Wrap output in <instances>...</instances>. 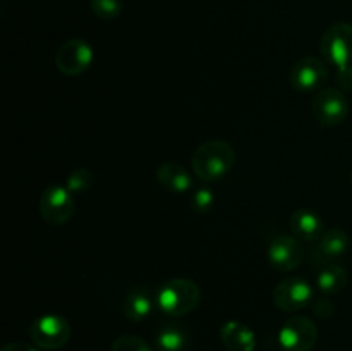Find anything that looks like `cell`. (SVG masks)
<instances>
[{
  "label": "cell",
  "instance_id": "44dd1931",
  "mask_svg": "<svg viewBox=\"0 0 352 351\" xmlns=\"http://www.w3.org/2000/svg\"><path fill=\"white\" fill-rule=\"evenodd\" d=\"M215 205V193L208 186H201L191 196V206L196 213H206Z\"/></svg>",
  "mask_w": 352,
  "mask_h": 351
},
{
  "label": "cell",
  "instance_id": "277c9868",
  "mask_svg": "<svg viewBox=\"0 0 352 351\" xmlns=\"http://www.w3.org/2000/svg\"><path fill=\"white\" fill-rule=\"evenodd\" d=\"M38 209H40L41 219L47 224L64 226L74 215V195L65 186H47L40 195Z\"/></svg>",
  "mask_w": 352,
  "mask_h": 351
},
{
  "label": "cell",
  "instance_id": "9a60e30c",
  "mask_svg": "<svg viewBox=\"0 0 352 351\" xmlns=\"http://www.w3.org/2000/svg\"><path fill=\"white\" fill-rule=\"evenodd\" d=\"M157 181L162 188L170 193H177V195L191 191L195 186L192 176L189 174L188 169L175 162H165L157 169Z\"/></svg>",
  "mask_w": 352,
  "mask_h": 351
},
{
  "label": "cell",
  "instance_id": "8fae6325",
  "mask_svg": "<svg viewBox=\"0 0 352 351\" xmlns=\"http://www.w3.org/2000/svg\"><path fill=\"white\" fill-rule=\"evenodd\" d=\"M305 258V248L301 240L289 234L277 236L268 246V262L278 272H291L301 265Z\"/></svg>",
  "mask_w": 352,
  "mask_h": 351
},
{
  "label": "cell",
  "instance_id": "2e32d148",
  "mask_svg": "<svg viewBox=\"0 0 352 351\" xmlns=\"http://www.w3.org/2000/svg\"><path fill=\"white\" fill-rule=\"evenodd\" d=\"M157 306V298L153 292L146 288H134L129 291V295L124 298L122 312L126 319L131 322H141V320L148 319Z\"/></svg>",
  "mask_w": 352,
  "mask_h": 351
},
{
  "label": "cell",
  "instance_id": "603a6c76",
  "mask_svg": "<svg viewBox=\"0 0 352 351\" xmlns=\"http://www.w3.org/2000/svg\"><path fill=\"white\" fill-rule=\"evenodd\" d=\"M313 312L316 313L318 317L322 319H327V317H332L333 315V305L329 301L327 298H318V299H313Z\"/></svg>",
  "mask_w": 352,
  "mask_h": 351
},
{
  "label": "cell",
  "instance_id": "7402d4cb",
  "mask_svg": "<svg viewBox=\"0 0 352 351\" xmlns=\"http://www.w3.org/2000/svg\"><path fill=\"white\" fill-rule=\"evenodd\" d=\"M112 351H153L150 344L140 336L134 334H124L119 336L112 344Z\"/></svg>",
  "mask_w": 352,
  "mask_h": 351
},
{
  "label": "cell",
  "instance_id": "7a4b0ae2",
  "mask_svg": "<svg viewBox=\"0 0 352 351\" xmlns=\"http://www.w3.org/2000/svg\"><path fill=\"white\" fill-rule=\"evenodd\" d=\"M157 306L168 317H184L191 313L201 301L198 284L189 279H170L158 288Z\"/></svg>",
  "mask_w": 352,
  "mask_h": 351
},
{
  "label": "cell",
  "instance_id": "d4e9b609",
  "mask_svg": "<svg viewBox=\"0 0 352 351\" xmlns=\"http://www.w3.org/2000/svg\"><path fill=\"white\" fill-rule=\"evenodd\" d=\"M2 351H40L38 348L30 346L26 343H9L2 348Z\"/></svg>",
  "mask_w": 352,
  "mask_h": 351
},
{
  "label": "cell",
  "instance_id": "52a82bcc",
  "mask_svg": "<svg viewBox=\"0 0 352 351\" xmlns=\"http://www.w3.org/2000/svg\"><path fill=\"white\" fill-rule=\"evenodd\" d=\"M349 100L340 88H323L313 98V116L322 126H339L347 119Z\"/></svg>",
  "mask_w": 352,
  "mask_h": 351
},
{
  "label": "cell",
  "instance_id": "8992f818",
  "mask_svg": "<svg viewBox=\"0 0 352 351\" xmlns=\"http://www.w3.org/2000/svg\"><path fill=\"white\" fill-rule=\"evenodd\" d=\"M316 343L318 329L308 317H291L278 330V344L284 351H311Z\"/></svg>",
  "mask_w": 352,
  "mask_h": 351
},
{
  "label": "cell",
  "instance_id": "ba28073f",
  "mask_svg": "<svg viewBox=\"0 0 352 351\" xmlns=\"http://www.w3.org/2000/svg\"><path fill=\"white\" fill-rule=\"evenodd\" d=\"M93 58L95 54L91 45L82 38H72L60 45L55 54V65L62 74L74 78L88 71L89 65L93 64Z\"/></svg>",
  "mask_w": 352,
  "mask_h": 351
},
{
  "label": "cell",
  "instance_id": "cb8c5ba5",
  "mask_svg": "<svg viewBox=\"0 0 352 351\" xmlns=\"http://www.w3.org/2000/svg\"><path fill=\"white\" fill-rule=\"evenodd\" d=\"M337 85L342 89H352V62L346 67L337 69Z\"/></svg>",
  "mask_w": 352,
  "mask_h": 351
},
{
  "label": "cell",
  "instance_id": "ffe728a7",
  "mask_svg": "<svg viewBox=\"0 0 352 351\" xmlns=\"http://www.w3.org/2000/svg\"><path fill=\"white\" fill-rule=\"evenodd\" d=\"M124 6L122 0H91V10L102 21H112L120 16Z\"/></svg>",
  "mask_w": 352,
  "mask_h": 351
},
{
  "label": "cell",
  "instance_id": "5b68a950",
  "mask_svg": "<svg viewBox=\"0 0 352 351\" xmlns=\"http://www.w3.org/2000/svg\"><path fill=\"white\" fill-rule=\"evenodd\" d=\"M320 50L329 64L337 69L346 67L352 62V24L336 23L323 33Z\"/></svg>",
  "mask_w": 352,
  "mask_h": 351
},
{
  "label": "cell",
  "instance_id": "6da1fadb",
  "mask_svg": "<svg viewBox=\"0 0 352 351\" xmlns=\"http://www.w3.org/2000/svg\"><path fill=\"white\" fill-rule=\"evenodd\" d=\"M191 164L192 171L201 181H219L232 171L236 164V151L227 141L210 140L196 148Z\"/></svg>",
  "mask_w": 352,
  "mask_h": 351
},
{
  "label": "cell",
  "instance_id": "ac0fdd59",
  "mask_svg": "<svg viewBox=\"0 0 352 351\" xmlns=\"http://www.w3.org/2000/svg\"><path fill=\"white\" fill-rule=\"evenodd\" d=\"M157 351H188L189 336L177 323L162 326L157 332Z\"/></svg>",
  "mask_w": 352,
  "mask_h": 351
},
{
  "label": "cell",
  "instance_id": "9c48e42d",
  "mask_svg": "<svg viewBox=\"0 0 352 351\" xmlns=\"http://www.w3.org/2000/svg\"><path fill=\"white\" fill-rule=\"evenodd\" d=\"M313 286L302 277H287L274 289V303L282 312H299L313 301Z\"/></svg>",
  "mask_w": 352,
  "mask_h": 351
},
{
  "label": "cell",
  "instance_id": "3957f363",
  "mask_svg": "<svg viewBox=\"0 0 352 351\" xmlns=\"http://www.w3.org/2000/svg\"><path fill=\"white\" fill-rule=\"evenodd\" d=\"M28 334L36 348L58 350L71 339V323L58 313H47L31 323Z\"/></svg>",
  "mask_w": 352,
  "mask_h": 351
},
{
  "label": "cell",
  "instance_id": "4fadbf2b",
  "mask_svg": "<svg viewBox=\"0 0 352 351\" xmlns=\"http://www.w3.org/2000/svg\"><path fill=\"white\" fill-rule=\"evenodd\" d=\"M292 231V236H296L301 241H308V243H315L325 233V224L320 213L309 209H298L291 215V222H289Z\"/></svg>",
  "mask_w": 352,
  "mask_h": 351
},
{
  "label": "cell",
  "instance_id": "7c38bea8",
  "mask_svg": "<svg viewBox=\"0 0 352 351\" xmlns=\"http://www.w3.org/2000/svg\"><path fill=\"white\" fill-rule=\"evenodd\" d=\"M349 236L346 231L342 229H329L323 233V236L316 241V246L313 248L311 260L316 265H332L337 264L346 257L347 250H349Z\"/></svg>",
  "mask_w": 352,
  "mask_h": 351
},
{
  "label": "cell",
  "instance_id": "484cf974",
  "mask_svg": "<svg viewBox=\"0 0 352 351\" xmlns=\"http://www.w3.org/2000/svg\"><path fill=\"white\" fill-rule=\"evenodd\" d=\"M351 181H352V174H351Z\"/></svg>",
  "mask_w": 352,
  "mask_h": 351
},
{
  "label": "cell",
  "instance_id": "d6986e66",
  "mask_svg": "<svg viewBox=\"0 0 352 351\" xmlns=\"http://www.w3.org/2000/svg\"><path fill=\"white\" fill-rule=\"evenodd\" d=\"M96 178L89 169H76L67 176L65 181V188L72 193V195H81V193H88L89 189L95 186Z\"/></svg>",
  "mask_w": 352,
  "mask_h": 351
},
{
  "label": "cell",
  "instance_id": "e0dca14e",
  "mask_svg": "<svg viewBox=\"0 0 352 351\" xmlns=\"http://www.w3.org/2000/svg\"><path fill=\"white\" fill-rule=\"evenodd\" d=\"M347 282H349L347 270L339 264L325 265L316 275V288L323 295H337V292L344 291Z\"/></svg>",
  "mask_w": 352,
  "mask_h": 351
},
{
  "label": "cell",
  "instance_id": "5bb4252c",
  "mask_svg": "<svg viewBox=\"0 0 352 351\" xmlns=\"http://www.w3.org/2000/svg\"><path fill=\"white\" fill-rule=\"evenodd\" d=\"M220 341L229 351H254L256 336L250 326L229 320L220 327Z\"/></svg>",
  "mask_w": 352,
  "mask_h": 351
},
{
  "label": "cell",
  "instance_id": "30bf717a",
  "mask_svg": "<svg viewBox=\"0 0 352 351\" xmlns=\"http://www.w3.org/2000/svg\"><path fill=\"white\" fill-rule=\"evenodd\" d=\"M329 79V69L320 58L305 57L299 58L291 69L289 81L292 88L299 93L320 92Z\"/></svg>",
  "mask_w": 352,
  "mask_h": 351
}]
</instances>
